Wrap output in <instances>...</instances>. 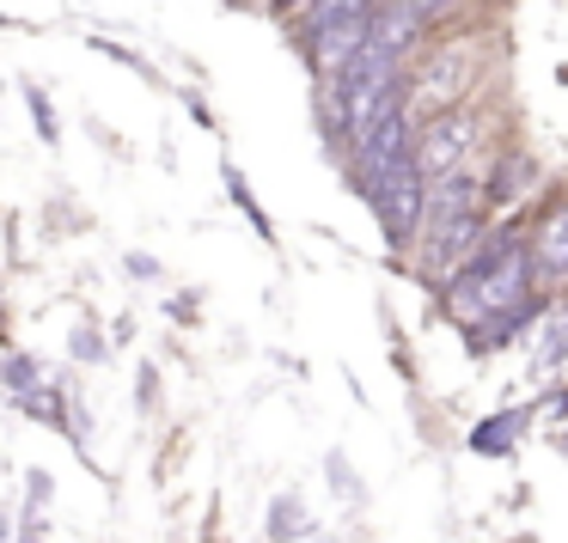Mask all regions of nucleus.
<instances>
[{"label":"nucleus","instance_id":"nucleus-11","mask_svg":"<svg viewBox=\"0 0 568 543\" xmlns=\"http://www.w3.org/2000/svg\"><path fill=\"white\" fill-rule=\"evenodd\" d=\"M300 531H306V513H300V501H287V494H282V501L270 506V537L287 543V537H300Z\"/></svg>","mask_w":568,"mask_h":543},{"label":"nucleus","instance_id":"nucleus-8","mask_svg":"<svg viewBox=\"0 0 568 543\" xmlns=\"http://www.w3.org/2000/svg\"><path fill=\"white\" fill-rule=\"evenodd\" d=\"M531 318H544V299H519V306H507V311H495V318H483V324H477V348L514 342L519 324H531Z\"/></svg>","mask_w":568,"mask_h":543},{"label":"nucleus","instance_id":"nucleus-6","mask_svg":"<svg viewBox=\"0 0 568 543\" xmlns=\"http://www.w3.org/2000/svg\"><path fill=\"white\" fill-rule=\"evenodd\" d=\"M470 214H489V177L477 172V165H458V172L434 177L428 189V226H446V221H470ZM422 226V233H428Z\"/></svg>","mask_w":568,"mask_h":543},{"label":"nucleus","instance_id":"nucleus-18","mask_svg":"<svg viewBox=\"0 0 568 543\" xmlns=\"http://www.w3.org/2000/svg\"><path fill=\"white\" fill-rule=\"evenodd\" d=\"M74 355H87V360H92V355H99V360H104V342H92V336H87V330H80V336H74Z\"/></svg>","mask_w":568,"mask_h":543},{"label":"nucleus","instance_id":"nucleus-14","mask_svg":"<svg viewBox=\"0 0 568 543\" xmlns=\"http://www.w3.org/2000/svg\"><path fill=\"white\" fill-rule=\"evenodd\" d=\"M562 355H568V318L556 324V336H550V342L538 348V367H556V360H562Z\"/></svg>","mask_w":568,"mask_h":543},{"label":"nucleus","instance_id":"nucleus-4","mask_svg":"<svg viewBox=\"0 0 568 543\" xmlns=\"http://www.w3.org/2000/svg\"><path fill=\"white\" fill-rule=\"evenodd\" d=\"M489 214H470V221H446V226H428L422 233V269L440 275V287H453L458 275L477 263V250L489 245Z\"/></svg>","mask_w":568,"mask_h":543},{"label":"nucleus","instance_id":"nucleus-16","mask_svg":"<svg viewBox=\"0 0 568 543\" xmlns=\"http://www.w3.org/2000/svg\"><path fill=\"white\" fill-rule=\"evenodd\" d=\"M404 7H409V13H416V19H428V25H434V19H440V13H453L458 0H404Z\"/></svg>","mask_w":568,"mask_h":543},{"label":"nucleus","instance_id":"nucleus-12","mask_svg":"<svg viewBox=\"0 0 568 543\" xmlns=\"http://www.w3.org/2000/svg\"><path fill=\"white\" fill-rule=\"evenodd\" d=\"M514 428H519V416H495V421H483V428L470 433V445H477V452H501V445L514 440Z\"/></svg>","mask_w":568,"mask_h":543},{"label":"nucleus","instance_id":"nucleus-9","mask_svg":"<svg viewBox=\"0 0 568 543\" xmlns=\"http://www.w3.org/2000/svg\"><path fill=\"white\" fill-rule=\"evenodd\" d=\"M531 257H538V275H562V269H568V208L550 214V226L538 233Z\"/></svg>","mask_w":568,"mask_h":543},{"label":"nucleus","instance_id":"nucleus-7","mask_svg":"<svg viewBox=\"0 0 568 543\" xmlns=\"http://www.w3.org/2000/svg\"><path fill=\"white\" fill-rule=\"evenodd\" d=\"M470 74H477V55H470V50H453L446 62H434L422 80H409V116H422V111L440 116L446 104L470 86Z\"/></svg>","mask_w":568,"mask_h":543},{"label":"nucleus","instance_id":"nucleus-1","mask_svg":"<svg viewBox=\"0 0 568 543\" xmlns=\"http://www.w3.org/2000/svg\"><path fill=\"white\" fill-rule=\"evenodd\" d=\"M531 269H538V257H531V245L519 238V226H495V238L477 250V263L446 287V306L465 324H483V318H495V311L531 299Z\"/></svg>","mask_w":568,"mask_h":543},{"label":"nucleus","instance_id":"nucleus-3","mask_svg":"<svg viewBox=\"0 0 568 543\" xmlns=\"http://www.w3.org/2000/svg\"><path fill=\"white\" fill-rule=\"evenodd\" d=\"M477 111H440V116H428L422 123V135H416V165H422V177H446V172H458V165L477 153Z\"/></svg>","mask_w":568,"mask_h":543},{"label":"nucleus","instance_id":"nucleus-13","mask_svg":"<svg viewBox=\"0 0 568 543\" xmlns=\"http://www.w3.org/2000/svg\"><path fill=\"white\" fill-rule=\"evenodd\" d=\"M7 391H13V397L38 391V360H31V355H7Z\"/></svg>","mask_w":568,"mask_h":543},{"label":"nucleus","instance_id":"nucleus-15","mask_svg":"<svg viewBox=\"0 0 568 543\" xmlns=\"http://www.w3.org/2000/svg\"><path fill=\"white\" fill-rule=\"evenodd\" d=\"M331 482H336V494H361V489H355V470H348L343 452H331Z\"/></svg>","mask_w":568,"mask_h":543},{"label":"nucleus","instance_id":"nucleus-5","mask_svg":"<svg viewBox=\"0 0 568 543\" xmlns=\"http://www.w3.org/2000/svg\"><path fill=\"white\" fill-rule=\"evenodd\" d=\"M373 19H379V13H348V19H336V25L306 31V62H312V74H318V80H343L348 62H355V55L373 43Z\"/></svg>","mask_w":568,"mask_h":543},{"label":"nucleus","instance_id":"nucleus-2","mask_svg":"<svg viewBox=\"0 0 568 543\" xmlns=\"http://www.w3.org/2000/svg\"><path fill=\"white\" fill-rule=\"evenodd\" d=\"M428 177H422V165L409 160V165H397L385 184H373L367 189V202H373V214H379V226H385V238L392 245H409V238H422V226H428Z\"/></svg>","mask_w":568,"mask_h":543},{"label":"nucleus","instance_id":"nucleus-19","mask_svg":"<svg viewBox=\"0 0 568 543\" xmlns=\"http://www.w3.org/2000/svg\"><path fill=\"white\" fill-rule=\"evenodd\" d=\"M367 7H385V0H367Z\"/></svg>","mask_w":568,"mask_h":543},{"label":"nucleus","instance_id":"nucleus-10","mask_svg":"<svg viewBox=\"0 0 568 543\" xmlns=\"http://www.w3.org/2000/svg\"><path fill=\"white\" fill-rule=\"evenodd\" d=\"M526 177H531V165H526V160H507L501 172H489V208H501V202H514L519 189H526Z\"/></svg>","mask_w":568,"mask_h":543},{"label":"nucleus","instance_id":"nucleus-17","mask_svg":"<svg viewBox=\"0 0 568 543\" xmlns=\"http://www.w3.org/2000/svg\"><path fill=\"white\" fill-rule=\"evenodd\" d=\"M26 99H31V116H38V129H43V141H55V111H50V104H43V99H38V92H26Z\"/></svg>","mask_w":568,"mask_h":543}]
</instances>
